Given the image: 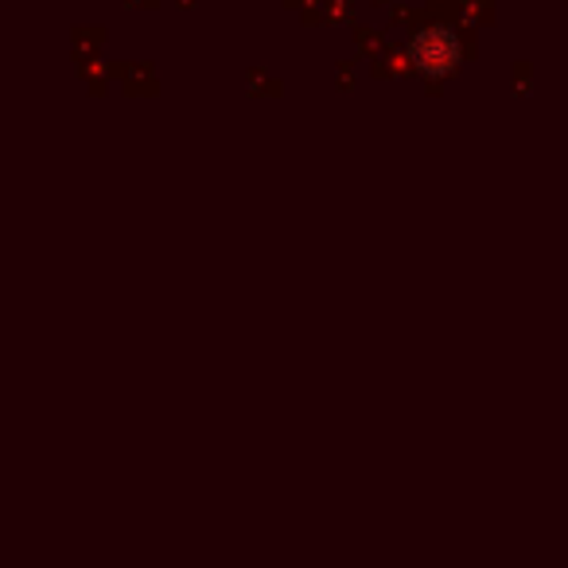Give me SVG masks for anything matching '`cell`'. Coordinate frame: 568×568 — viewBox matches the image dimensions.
Instances as JSON below:
<instances>
[{"label":"cell","mask_w":568,"mask_h":568,"mask_svg":"<svg viewBox=\"0 0 568 568\" xmlns=\"http://www.w3.org/2000/svg\"><path fill=\"white\" fill-rule=\"evenodd\" d=\"M459 48H456V36L444 32V28H428V32L417 36V43H413V59H417L425 71L433 74H444L452 63H456Z\"/></svg>","instance_id":"cell-1"}]
</instances>
